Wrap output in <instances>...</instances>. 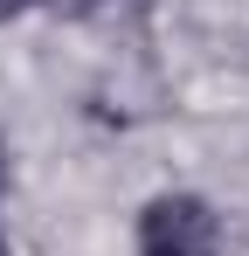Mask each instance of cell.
Here are the masks:
<instances>
[{"mask_svg":"<svg viewBox=\"0 0 249 256\" xmlns=\"http://www.w3.org/2000/svg\"><path fill=\"white\" fill-rule=\"evenodd\" d=\"M138 256H222V214L201 194H160L138 214Z\"/></svg>","mask_w":249,"mask_h":256,"instance_id":"obj_1","label":"cell"},{"mask_svg":"<svg viewBox=\"0 0 249 256\" xmlns=\"http://www.w3.org/2000/svg\"><path fill=\"white\" fill-rule=\"evenodd\" d=\"M21 7H35V0H0V14H21Z\"/></svg>","mask_w":249,"mask_h":256,"instance_id":"obj_2","label":"cell"},{"mask_svg":"<svg viewBox=\"0 0 249 256\" xmlns=\"http://www.w3.org/2000/svg\"><path fill=\"white\" fill-rule=\"evenodd\" d=\"M0 256H7V242H0Z\"/></svg>","mask_w":249,"mask_h":256,"instance_id":"obj_3","label":"cell"}]
</instances>
